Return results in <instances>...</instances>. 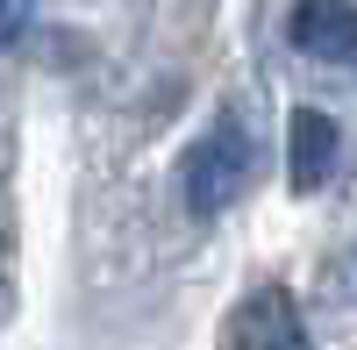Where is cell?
I'll return each mask as SVG.
<instances>
[{
    "label": "cell",
    "mask_w": 357,
    "mask_h": 350,
    "mask_svg": "<svg viewBox=\"0 0 357 350\" xmlns=\"http://www.w3.org/2000/svg\"><path fill=\"white\" fill-rule=\"evenodd\" d=\"M329 172H336V122L321 107H301L293 114V193L329 186Z\"/></svg>",
    "instance_id": "obj_4"
},
{
    "label": "cell",
    "mask_w": 357,
    "mask_h": 350,
    "mask_svg": "<svg viewBox=\"0 0 357 350\" xmlns=\"http://www.w3.org/2000/svg\"><path fill=\"white\" fill-rule=\"evenodd\" d=\"M293 43L329 65H357V8L350 0H301L293 8Z\"/></svg>",
    "instance_id": "obj_2"
},
{
    "label": "cell",
    "mask_w": 357,
    "mask_h": 350,
    "mask_svg": "<svg viewBox=\"0 0 357 350\" xmlns=\"http://www.w3.org/2000/svg\"><path fill=\"white\" fill-rule=\"evenodd\" d=\"M236 350H301V314H293V300L279 294H257L243 314H236V329H229Z\"/></svg>",
    "instance_id": "obj_3"
},
{
    "label": "cell",
    "mask_w": 357,
    "mask_h": 350,
    "mask_svg": "<svg viewBox=\"0 0 357 350\" xmlns=\"http://www.w3.org/2000/svg\"><path fill=\"white\" fill-rule=\"evenodd\" d=\"M250 172H257L250 122H243V114H222V122L186 151V165H178V193H186L193 215H222L229 200L250 186Z\"/></svg>",
    "instance_id": "obj_1"
},
{
    "label": "cell",
    "mask_w": 357,
    "mask_h": 350,
    "mask_svg": "<svg viewBox=\"0 0 357 350\" xmlns=\"http://www.w3.org/2000/svg\"><path fill=\"white\" fill-rule=\"evenodd\" d=\"M22 15H29V0H0V43L22 29Z\"/></svg>",
    "instance_id": "obj_5"
}]
</instances>
